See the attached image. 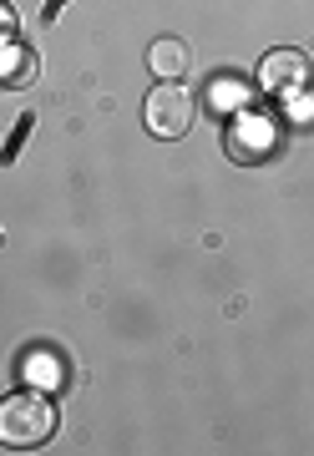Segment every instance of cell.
<instances>
[{
	"label": "cell",
	"mask_w": 314,
	"mask_h": 456,
	"mask_svg": "<svg viewBox=\"0 0 314 456\" xmlns=\"http://www.w3.org/2000/svg\"><path fill=\"white\" fill-rule=\"evenodd\" d=\"M51 431H56V406H51V395L31 391H16L0 401V446H11V452H36V446H46Z\"/></svg>",
	"instance_id": "1"
},
{
	"label": "cell",
	"mask_w": 314,
	"mask_h": 456,
	"mask_svg": "<svg viewBox=\"0 0 314 456\" xmlns=\"http://www.w3.org/2000/svg\"><path fill=\"white\" fill-rule=\"evenodd\" d=\"M193 92L188 86H178V82H157L152 86V97H148V107H142V122H148V132L152 137H163V142H178L182 132L193 127Z\"/></svg>",
	"instance_id": "2"
},
{
	"label": "cell",
	"mask_w": 314,
	"mask_h": 456,
	"mask_svg": "<svg viewBox=\"0 0 314 456\" xmlns=\"http://www.w3.org/2000/svg\"><path fill=\"white\" fill-rule=\"evenodd\" d=\"M310 82V61H304V51H269L264 66H259V86L284 97V92H299V86Z\"/></svg>",
	"instance_id": "3"
},
{
	"label": "cell",
	"mask_w": 314,
	"mask_h": 456,
	"mask_svg": "<svg viewBox=\"0 0 314 456\" xmlns=\"http://www.w3.org/2000/svg\"><path fill=\"white\" fill-rule=\"evenodd\" d=\"M148 66H152V77H157V82H178L182 71H188V41H178V36L152 41Z\"/></svg>",
	"instance_id": "4"
},
{
	"label": "cell",
	"mask_w": 314,
	"mask_h": 456,
	"mask_svg": "<svg viewBox=\"0 0 314 456\" xmlns=\"http://www.w3.org/2000/svg\"><path fill=\"white\" fill-rule=\"evenodd\" d=\"M36 71H41V61H36L31 46H20V41L0 46V82H5V86H31Z\"/></svg>",
	"instance_id": "5"
},
{
	"label": "cell",
	"mask_w": 314,
	"mask_h": 456,
	"mask_svg": "<svg viewBox=\"0 0 314 456\" xmlns=\"http://www.w3.org/2000/svg\"><path fill=\"white\" fill-rule=\"evenodd\" d=\"M16 11H11V5H5V0H0V46H11V41H16Z\"/></svg>",
	"instance_id": "6"
},
{
	"label": "cell",
	"mask_w": 314,
	"mask_h": 456,
	"mask_svg": "<svg viewBox=\"0 0 314 456\" xmlns=\"http://www.w3.org/2000/svg\"><path fill=\"white\" fill-rule=\"evenodd\" d=\"M26 375H31V380H36V375H41V380H56V360H51V355H31V360H26Z\"/></svg>",
	"instance_id": "7"
}]
</instances>
